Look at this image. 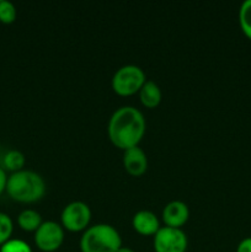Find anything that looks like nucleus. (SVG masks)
Masks as SVG:
<instances>
[{
	"label": "nucleus",
	"instance_id": "nucleus-1",
	"mask_svg": "<svg viewBox=\"0 0 251 252\" xmlns=\"http://www.w3.org/2000/svg\"><path fill=\"white\" fill-rule=\"evenodd\" d=\"M145 118L138 108L123 106L116 110L108 122V137L123 152L138 147L145 134Z\"/></svg>",
	"mask_w": 251,
	"mask_h": 252
},
{
	"label": "nucleus",
	"instance_id": "nucleus-2",
	"mask_svg": "<svg viewBox=\"0 0 251 252\" xmlns=\"http://www.w3.org/2000/svg\"><path fill=\"white\" fill-rule=\"evenodd\" d=\"M6 192L20 203H34L46 193V182L37 172L21 170L7 177Z\"/></svg>",
	"mask_w": 251,
	"mask_h": 252
},
{
	"label": "nucleus",
	"instance_id": "nucleus-3",
	"mask_svg": "<svg viewBox=\"0 0 251 252\" xmlns=\"http://www.w3.org/2000/svg\"><path fill=\"white\" fill-rule=\"evenodd\" d=\"M122 248L120 233L110 224H96L84 231L80 239L81 252H117Z\"/></svg>",
	"mask_w": 251,
	"mask_h": 252
},
{
	"label": "nucleus",
	"instance_id": "nucleus-4",
	"mask_svg": "<svg viewBox=\"0 0 251 252\" xmlns=\"http://www.w3.org/2000/svg\"><path fill=\"white\" fill-rule=\"evenodd\" d=\"M147 81L145 73L137 65L121 66L112 78V89L117 95L130 96L139 93Z\"/></svg>",
	"mask_w": 251,
	"mask_h": 252
},
{
	"label": "nucleus",
	"instance_id": "nucleus-5",
	"mask_svg": "<svg viewBox=\"0 0 251 252\" xmlns=\"http://www.w3.org/2000/svg\"><path fill=\"white\" fill-rule=\"evenodd\" d=\"M62 226L71 233L86 230L91 220V209L80 201L71 202L62 212Z\"/></svg>",
	"mask_w": 251,
	"mask_h": 252
},
{
	"label": "nucleus",
	"instance_id": "nucleus-6",
	"mask_svg": "<svg viewBox=\"0 0 251 252\" xmlns=\"http://www.w3.org/2000/svg\"><path fill=\"white\" fill-rule=\"evenodd\" d=\"M64 243V228L57 221H43L34 231V244L43 252H54Z\"/></svg>",
	"mask_w": 251,
	"mask_h": 252
},
{
	"label": "nucleus",
	"instance_id": "nucleus-7",
	"mask_svg": "<svg viewBox=\"0 0 251 252\" xmlns=\"http://www.w3.org/2000/svg\"><path fill=\"white\" fill-rule=\"evenodd\" d=\"M188 240L182 229L162 226L154 235L155 252H186Z\"/></svg>",
	"mask_w": 251,
	"mask_h": 252
},
{
	"label": "nucleus",
	"instance_id": "nucleus-8",
	"mask_svg": "<svg viewBox=\"0 0 251 252\" xmlns=\"http://www.w3.org/2000/svg\"><path fill=\"white\" fill-rule=\"evenodd\" d=\"M189 218V209L186 203L181 201H172L165 206L162 211V221L165 226L181 229Z\"/></svg>",
	"mask_w": 251,
	"mask_h": 252
},
{
	"label": "nucleus",
	"instance_id": "nucleus-9",
	"mask_svg": "<svg viewBox=\"0 0 251 252\" xmlns=\"http://www.w3.org/2000/svg\"><path fill=\"white\" fill-rule=\"evenodd\" d=\"M123 166L126 171L132 176H142L148 169V158L144 150L139 147H133L125 150Z\"/></svg>",
	"mask_w": 251,
	"mask_h": 252
},
{
	"label": "nucleus",
	"instance_id": "nucleus-10",
	"mask_svg": "<svg viewBox=\"0 0 251 252\" xmlns=\"http://www.w3.org/2000/svg\"><path fill=\"white\" fill-rule=\"evenodd\" d=\"M133 229L143 236H152L159 231L160 221L157 217L150 211H139L132 219Z\"/></svg>",
	"mask_w": 251,
	"mask_h": 252
},
{
	"label": "nucleus",
	"instance_id": "nucleus-11",
	"mask_svg": "<svg viewBox=\"0 0 251 252\" xmlns=\"http://www.w3.org/2000/svg\"><path fill=\"white\" fill-rule=\"evenodd\" d=\"M162 94L159 85L152 80H147L139 91V98L143 106L147 108H155L161 102Z\"/></svg>",
	"mask_w": 251,
	"mask_h": 252
},
{
	"label": "nucleus",
	"instance_id": "nucleus-12",
	"mask_svg": "<svg viewBox=\"0 0 251 252\" xmlns=\"http://www.w3.org/2000/svg\"><path fill=\"white\" fill-rule=\"evenodd\" d=\"M19 226L25 231H36L41 226L42 217L38 212L33 209H25L17 217Z\"/></svg>",
	"mask_w": 251,
	"mask_h": 252
},
{
	"label": "nucleus",
	"instance_id": "nucleus-13",
	"mask_svg": "<svg viewBox=\"0 0 251 252\" xmlns=\"http://www.w3.org/2000/svg\"><path fill=\"white\" fill-rule=\"evenodd\" d=\"M25 162H26L25 155L21 152H19V150H10V152L5 154L4 159H2L4 167L9 170V171H11L12 174L24 170Z\"/></svg>",
	"mask_w": 251,
	"mask_h": 252
},
{
	"label": "nucleus",
	"instance_id": "nucleus-14",
	"mask_svg": "<svg viewBox=\"0 0 251 252\" xmlns=\"http://www.w3.org/2000/svg\"><path fill=\"white\" fill-rule=\"evenodd\" d=\"M239 24L243 33L251 39V0H246L241 4L239 10Z\"/></svg>",
	"mask_w": 251,
	"mask_h": 252
},
{
	"label": "nucleus",
	"instance_id": "nucleus-15",
	"mask_svg": "<svg viewBox=\"0 0 251 252\" xmlns=\"http://www.w3.org/2000/svg\"><path fill=\"white\" fill-rule=\"evenodd\" d=\"M14 231V223L6 213L0 212V246L11 239Z\"/></svg>",
	"mask_w": 251,
	"mask_h": 252
},
{
	"label": "nucleus",
	"instance_id": "nucleus-16",
	"mask_svg": "<svg viewBox=\"0 0 251 252\" xmlns=\"http://www.w3.org/2000/svg\"><path fill=\"white\" fill-rule=\"evenodd\" d=\"M16 7L12 2L6 0H0V22L10 25L16 20Z\"/></svg>",
	"mask_w": 251,
	"mask_h": 252
},
{
	"label": "nucleus",
	"instance_id": "nucleus-17",
	"mask_svg": "<svg viewBox=\"0 0 251 252\" xmlns=\"http://www.w3.org/2000/svg\"><path fill=\"white\" fill-rule=\"evenodd\" d=\"M0 252H32L31 246L20 239H10L0 246Z\"/></svg>",
	"mask_w": 251,
	"mask_h": 252
},
{
	"label": "nucleus",
	"instance_id": "nucleus-18",
	"mask_svg": "<svg viewBox=\"0 0 251 252\" xmlns=\"http://www.w3.org/2000/svg\"><path fill=\"white\" fill-rule=\"evenodd\" d=\"M236 252H251V236L241 240L239 243L238 248H236Z\"/></svg>",
	"mask_w": 251,
	"mask_h": 252
},
{
	"label": "nucleus",
	"instance_id": "nucleus-19",
	"mask_svg": "<svg viewBox=\"0 0 251 252\" xmlns=\"http://www.w3.org/2000/svg\"><path fill=\"white\" fill-rule=\"evenodd\" d=\"M6 184H7V176L6 172L2 167H0V196L4 191H6Z\"/></svg>",
	"mask_w": 251,
	"mask_h": 252
},
{
	"label": "nucleus",
	"instance_id": "nucleus-20",
	"mask_svg": "<svg viewBox=\"0 0 251 252\" xmlns=\"http://www.w3.org/2000/svg\"><path fill=\"white\" fill-rule=\"evenodd\" d=\"M117 252H135V251L132 250V249H129V248H125V246H122V248H121Z\"/></svg>",
	"mask_w": 251,
	"mask_h": 252
}]
</instances>
